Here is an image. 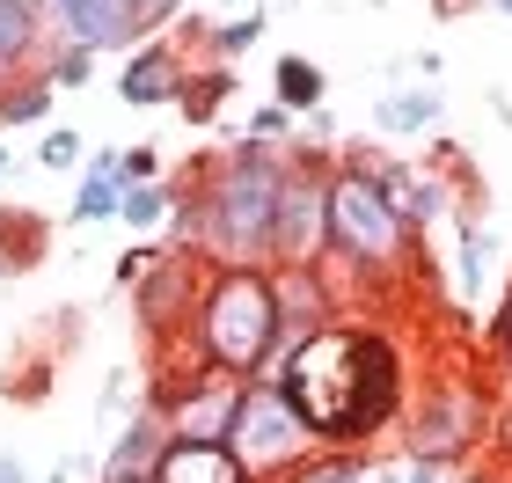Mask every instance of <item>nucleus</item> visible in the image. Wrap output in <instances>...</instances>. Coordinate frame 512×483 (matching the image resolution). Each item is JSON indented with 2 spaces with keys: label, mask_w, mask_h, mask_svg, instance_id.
Returning a JSON list of instances; mask_svg holds the SVG:
<instances>
[{
  "label": "nucleus",
  "mask_w": 512,
  "mask_h": 483,
  "mask_svg": "<svg viewBox=\"0 0 512 483\" xmlns=\"http://www.w3.org/2000/svg\"><path fill=\"white\" fill-rule=\"evenodd\" d=\"M264 381L286 388L322 447H366L403 418V352L381 330L322 322L271 359Z\"/></svg>",
  "instance_id": "obj_1"
},
{
  "label": "nucleus",
  "mask_w": 512,
  "mask_h": 483,
  "mask_svg": "<svg viewBox=\"0 0 512 483\" xmlns=\"http://www.w3.org/2000/svg\"><path fill=\"white\" fill-rule=\"evenodd\" d=\"M293 161L264 147V140H235L198 198H176V220L191 235L198 257H213L220 271H271V242H278V191H286Z\"/></svg>",
  "instance_id": "obj_2"
},
{
  "label": "nucleus",
  "mask_w": 512,
  "mask_h": 483,
  "mask_svg": "<svg viewBox=\"0 0 512 483\" xmlns=\"http://www.w3.org/2000/svg\"><path fill=\"white\" fill-rule=\"evenodd\" d=\"M286 301H278L271 271H205L198 301H191V344L205 374L227 381H264L271 359L286 352Z\"/></svg>",
  "instance_id": "obj_3"
},
{
  "label": "nucleus",
  "mask_w": 512,
  "mask_h": 483,
  "mask_svg": "<svg viewBox=\"0 0 512 483\" xmlns=\"http://www.w3.org/2000/svg\"><path fill=\"white\" fill-rule=\"evenodd\" d=\"M417 235L403 227V213L381 198V183L359 169V161L337 154L330 169V257L352 271V279H395L417 249Z\"/></svg>",
  "instance_id": "obj_4"
},
{
  "label": "nucleus",
  "mask_w": 512,
  "mask_h": 483,
  "mask_svg": "<svg viewBox=\"0 0 512 483\" xmlns=\"http://www.w3.org/2000/svg\"><path fill=\"white\" fill-rule=\"evenodd\" d=\"M227 447H235V462L249 469V483H293L322 454V440L308 432V418L293 410V396L278 381H249L242 388V410H235V425H227Z\"/></svg>",
  "instance_id": "obj_5"
},
{
  "label": "nucleus",
  "mask_w": 512,
  "mask_h": 483,
  "mask_svg": "<svg viewBox=\"0 0 512 483\" xmlns=\"http://www.w3.org/2000/svg\"><path fill=\"white\" fill-rule=\"evenodd\" d=\"M330 257V169L315 154H300L278 191V242H271V271H308Z\"/></svg>",
  "instance_id": "obj_6"
},
{
  "label": "nucleus",
  "mask_w": 512,
  "mask_h": 483,
  "mask_svg": "<svg viewBox=\"0 0 512 483\" xmlns=\"http://www.w3.org/2000/svg\"><path fill=\"white\" fill-rule=\"evenodd\" d=\"M44 22L59 30V44H81V52H139L154 30V15L139 0H44Z\"/></svg>",
  "instance_id": "obj_7"
},
{
  "label": "nucleus",
  "mask_w": 512,
  "mask_h": 483,
  "mask_svg": "<svg viewBox=\"0 0 512 483\" xmlns=\"http://www.w3.org/2000/svg\"><path fill=\"white\" fill-rule=\"evenodd\" d=\"M242 388L249 381H227V374L191 366L183 388H161L154 396V418L169 425V440H227V425H235V410H242Z\"/></svg>",
  "instance_id": "obj_8"
},
{
  "label": "nucleus",
  "mask_w": 512,
  "mask_h": 483,
  "mask_svg": "<svg viewBox=\"0 0 512 483\" xmlns=\"http://www.w3.org/2000/svg\"><path fill=\"white\" fill-rule=\"evenodd\" d=\"M476 432H483V396L469 381H447V388H432V396L417 403V418H410V462L447 469L454 454L476 447Z\"/></svg>",
  "instance_id": "obj_9"
},
{
  "label": "nucleus",
  "mask_w": 512,
  "mask_h": 483,
  "mask_svg": "<svg viewBox=\"0 0 512 483\" xmlns=\"http://www.w3.org/2000/svg\"><path fill=\"white\" fill-rule=\"evenodd\" d=\"M183 88H191V74H183V52H176L169 37H147L139 52H125L118 103H132V110H161V103H183Z\"/></svg>",
  "instance_id": "obj_10"
},
{
  "label": "nucleus",
  "mask_w": 512,
  "mask_h": 483,
  "mask_svg": "<svg viewBox=\"0 0 512 483\" xmlns=\"http://www.w3.org/2000/svg\"><path fill=\"white\" fill-rule=\"evenodd\" d=\"M161 454H169V425H161L154 410H139L132 425H118V447H110V462H103V483H154Z\"/></svg>",
  "instance_id": "obj_11"
},
{
  "label": "nucleus",
  "mask_w": 512,
  "mask_h": 483,
  "mask_svg": "<svg viewBox=\"0 0 512 483\" xmlns=\"http://www.w3.org/2000/svg\"><path fill=\"white\" fill-rule=\"evenodd\" d=\"M154 483H249V469L235 462L227 440H169Z\"/></svg>",
  "instance_id": "obj_12"
},
{
  "label": "nucleus",
  "mask_w": 512,
  "mask_h": 483,
  "mask_svg": "<svg viewBox=\"0 0 512 483\" xmlns=\"http://www.w3.org/2000/svg\"><path fill=\"white\" fill-rule=\"evenodd\" d=\"M439 118H447V96H439V81L388 88V96L374 103V125L388 132V140H425V132H439Z\"/></svg>",
  "instance_id": "obj_13"
},
{
  "label": "nucleus",
  "mask_w": 512,
  "mask_h": 483,
  "mask_svg": "<svg viewBox=\"0 0 512 483\" xmlns=\"http://www.w3.org/2000/svg\"><path fill=\"white\" fill-rule=\"evenodd\" d=\"M498 235L483 227L476 213H461V242H454V293H461V308H476L483 293H491V279H498Z\"/></svg>",
  "instance_id": "obj_14"
},
{
  "label": "nucleus",
  "mask_w": 512,
  "mask_h": 483,
  "mask_svg": "<svg viewBox=\"0 0 512 483\" xmlns=\"http://www.w3.org/2000/svg\"><path fill=\"white\" fill-rule=\"evenodd\" d=\"M118 205H125L118 147H103L96 161H88V176H81V191H74V205H66V220H74V227H96V220H118Z\"/></svg>",
  "instance_id": "obj_15"
},
{
  "label": "nucleus",
  "mask_w": 512,
  "mask_h": 483,
  "mask_svg": "<svg viewBox=\"0 0 512 483\" xmlns=\"http://www.w3.org/2000/svg\"><path fill=\"white\" fill-rule=\"evenodd\" d=\"M322 96H330L322 66L308 52H278V66H271V103H286L293 118H308V110H322Z\"/></svg>",
  "instance_id": "obj_16"
},
{
  "label": "nucleus",
  "mask_w": 512,
  "mask_h": 483,
  "mask_svg": "<svg viewBox=\"0 0 512 483\" xmlns=\"http://www.w3.org/2000/svg\"><path fill=\"white\" fill-rule=\"evenodd\" d=\"M37 30H44V0H0V74L37 52Z\"/></svg>",
  "instance_id": "obj_17"
},
{
  "label": "nucleus",
  "mask_w": 512,
  "mask_h": 483,
  "mask_svg": "<svg viewBox=\"0 0 512 483\" xmlns=\"http://www.w3.org/2000/svg\"><path fill=\"white\" fill-rule=\"evenodd\" d=\"M176 198H183V191H176V183H161V176H154V183H125V205H118V220L147 235V227L176 220Z\"/></svg>",
  "instance_id": "obj_18"
},
{
  "label": "nucleus",
  "mask_w": 512,
  "mask_h": 483,
  "mask_svg": "<svg viewBox=\"0 0 512 483\" xmlns=\"http://www.w3.org/2000/svg\"><path fill=\"white\" fill-rule=\"evenodd\" d=\"M264 30H271V15H264V8H249V15H227V22H213V30H205V44H213V66L242 59L249 44H264Z\"/></svg>",
  "instance_id": "obj_19"
},
{
  "label": "nucleus",
  "mask_w": 512,
  "mask_h": 483,
  "mask_svg": "<svg viewBox=\"0 0 512 483\" xmlns=\"http://www.w3.org/2000/svg\"><path fill=\"white\" fill-rule=\"evenodd\" d=\"M52 96H59V88L52 81H15V88H0V132H15V125H37L44 118V110H52Z\"/></svg>",
  "instance_id": "obj_20"
},
{
  "label": "nucleus",
  "mask_w": 512,
  "mask_h": 483,
  "mask_svg": "<svg viewBox=\"0 0 512 483\" xmlns=\"http://www.w3.org/2000/svg\"><path fill=\"white\" fill-rule=\"evenodd\" d=\"M227 88H235V74H227V66H205V74H191V88H183V118H198V125H205Z\"/></svg>",
  "instance_id": "obj_21"
},
{
  "label": "nucleus",
  "mask_w": 512,
  "mask_h": 483,
  "mask_svg": "<svg viewBox=\"0 0 512 483\" xmlns=\"http://www.w3.org/2000/svg\"><path fill=\"white\" fill-rule=\"evenodd\" d=\"M44 81H52V88H88V81H96V52H81V44H59V52L44 59Z\"/></svg>",
  "instance_id": "obj_22"
},
{
  "label": "nucleus",
  "mask_w": 512,
  "mask_h": 483,
  "mask_svg": "<svg viewBox=\"0 0 512 483\" xmlns=\"http://www.w3.org/2000/svg\"><path fill=\"white\" fill-rule=\"evenodd\" d=\"M242 132H249V140H264V147H278V140H293V132H300V118H293L286 103H256Z\"/></svg>",
  "instance_id": "obj_23"
},
{
  "label": "nucleus",
  "mask_w": 512,
  "mask_h": 483,
  "mask_svg": "<svg viewBox=\"0 0 512 483\" xmlns=\"http://www.w3.org/2000/svg\"><path fill=\"white\" fill-rule=\"evenodd\" d=\"M37 161H44V169H74V161H81V132L74 125H52L37 140Z\"/></svg>",
  "instance_id": "obj_24"
},
{
  "label": "nucleus",
  "mask_w": 512,
  "mask_h": 483,
  "mask_svg": "<svg viewBox=\"0 0 512 483\" xmlns=\"http://www.w3.org/2000/svg\"><path fill=\"white\" fill-rule=\"evenodd\" d=\"M118 176L125 183H154V147H118Z\"/></svg>",
  "instance_id": "obj_25"
},
{
  "label": "nucleus",
  "mask_w": 512,
  "mask_h": 483,
  "mask_svg": "<svg viewBox=\"0 0 512 483\" xmlns=\"http://www.w3.org/2000/svg\"><path fill=\"white\" fill-rule=\"evenodd\" d=\"M308 140H315V154H330V147H337V110H330V103L308 110Z\"/></svg>",
  "instance_id": "obj_26"
},
{
  "label": "nucleus",
  "mask_w": 512,
  "mask_h": 483,
  "mask_svg": "<svg viewBox=\"0 0 512 483\" xmlns=\"http://www.w3.org/2000/svg\"><path fill=\"white\" fill-rule=\"evenodd\" d=\"M491 344H498V366L512 374V293H505V308L491 315Z\"/></svg>",
  "instance_id": "obj_27"
},
{
  "label": "nucleus",
  "mask_w": 512,
  "mask_h": 483,
  "mask_svg": "<svg viewBox=\"0 0 512 483\" xmlns=\"http://www.w3.org/2000/svg\"><path fill=\"white\" fill-rule=\"evenodd\" d=\"M154 264H161L154 249H125V257H118V286H139V279H147Z\"/></svg>",
  "instance_id": "obj_28"
},
{
  "label": "nucleus",
  "mask_w": 512,
  "mask_h": 483,
  "mask_svg": "<svg viewBox=\"0 0 512 483\" xmlns=\"http://www.w3.org/2000/svg\"><path fill=\"white\" fill-rule=\"evenodd\" d=\"M491 440H498V454H505V462H512V410H505V418L491 425Z\"/></svg>",
  "instance_id": "obj_29"
},
{
  "label": "nucleus",
  "mask_w": 512,
  "mask_h": 483,
  "mask_svg": "<svg viewBox=\"0 0 512 483\" xmlns=\"http://www.w3.org/2000/svg\"><path fill=\"white\" fill-rule=\"evenodd\" d=\"M410 483H439V469L432 462H410Z\"/></svg>",
  "instance_id": "obj_30"
},
{
  "label": "nucleus",
  "mask_w": 512,
  "mask_h": 483,
  "mask_svg": "<svg viewBox=\"0 0 512 483\" xmlns=\"http://www.w3.org/2000/svg\"><path fill=\"white\" fill-rule=\"evenodd\" d=\"M0 176H15V154H8V147H0Z\"/></svg>",
  "instance_id": "obj_31"
},
{
  "label": "nucleus",
  "mask_w": 512,
  "mask_h": 483,
  "mask_svg": "<svg viewBox=\"0 0 512 483\" xmlns=\"http://www.w3.org/2000/svg\"><path fill=\"white\" fill-rule=\"evenodd\" d=\"M498 15H505V22H512V0H498Z\"/></svg>",
  "instance_id": "obj_32"
},
{
  "label": "nucleus",
  "mask_w": 512,
  "mask_h": 483,
  "mask_svg": "<svg viewBox=\"0 0 512 483\" xmlns=\"http://www.w3.org/2000/svg\"><path fill=\"white\" fill-rule=\"evenodd\" d=\"M227 8H235V0H227Z\"/></svg>",
  "instance_id": "obj_33"
}]
</instances>
